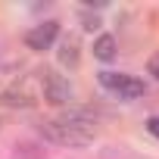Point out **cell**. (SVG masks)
I'll list each match as a JSON object with an SVG mask.
<instances>
[{
  "instance_id": "4",
  "label": "cell",
  "mask_w": 159,
  "mask_h": 159,
  "mask_svg": "<svg viewBox=\"0 0 159 159\" xmlns=\"http://www.w3.org/2000/svg\"><path fill=\"white\" fill-rule=\"evenodd\" d=\"M56 41H59V22L56 19H44V22H38V25H31L25 31V47L38 50V53L50 50Z\"/></svg>"
},
{
  "instance_id": "7",
  "label": "cell",
  "mask_w": 159,
  "mask_h": 159,
  "mask_svg": "<svg viewBox=\"0 0 159 159\" xmlns=\"http://www.w3.org/2000/svg\"><path fill=\"white\" fill-rule=\"evenodd\" d=\"M3 103H7V106H31L34 100H28V94H16V91H7V94H3Z\"/></svg>"
},
{
  "instance_id": "1",
  "label": "cell",
  "mask_w": 159,
  "mask_h": 159,
  "mask_svg": "<svg viewBox=\"0 0 159 159\" xmlns=\"http://www.w3.org/2000/svg\"><path fill=\"white\" fill-rule=\"evenodd\" d=\"M41 137L56 147H88L97 137V122L88 109H66L62 116L41 122Z\"/></svg>"
},
{
  "instance_id": "2",
  "label": "cell",
  "mask_w": 159,
  "mask_h": 159,
  "mask_svg": "<svg viewBox=\"0 0 159 159\" xmlns=\"http://www.w3.org/2000/svg\"><path fill=\"white\" fill-rule=\"evenodd\" d=\"M97 81H100V88H103V91H109V94H112V97H119V100H137V97H143V94H147L143 81H140L137 75H128V72L103 69V72L97 75Z\"/></svg>"
},
{
  "instance_id": "10",
  "label": "cell",
  "mask_w": 159,
  "mask_h": 159,
  "mask_svg": "<svg viewBox=\"0 0 159 159\" xmlns=\"http://www.w3.org/2000/svg\"><path fill=\"white\" fill-rule=\"evenodd\" d=\"M147 131L159 140V116H150V119H147Z\"/></svg>"
},
{
  "instance_id": "3",
  "label": "cell",
  "mask_w": 159,
  "mask_h": 159,
  "mask_svg": "<svg viewBox=\"0 0 159 159\" xmlns=\"http://www.w3.org/2000/svg\"><path fill=\"white\" fill-rule=\"evenodd\" d=\"M41 88H44V100L53 103V106H69L72 109V100H75V88L66 75H59L56 69H44L41 72Z\"/></svg>"
},
{
  "instance_id": "6",
  "label": "cell",
  "mask_w": 159,
  "mask_h": 159,
  "mask_svg": "<svg viewBox=\"0 0 159 159\" xmlns=\"http://www.w3.org/2000/svg\"><path fill=\"white\" fill-rule=\"evenodd\" d=\"M116 53H119V41H116L112 34H97V38H94V56H97L100 62H112Z\"/></svg>"
},
{
  "instance_id": "9",
  "label": "cell",
  "mask_w": 159,
  "mask_h": 159,
  "mask_svg": "<svg viewBox=\"0 0 159 159\" xmlns=\"http://www.w3.org/2000/svg\"><path fill=\"white\" fill-rule=\"evenodd\" d=\"M147 72H150V75L156 78V81H159V53H153V56H150V62H147Z\"/></svg>"
},
{
  "instance_id": "5",
  "label": "cell",
  "mask_w": 159,
  "mask_h": 159,
  "mask_svg": "<svg viewBox=\"0 0 159 159\" xmlns=\"http://www.w3.org/2000/svg\"><path fill=\"white\" fill-rule=\"evenodd\" d=\"M56 59L69 69L78 66V59H81V44H78V38H62L59 41V50H56Z\"/></svg>"
},
{
  "instance_id": "8",
  "label": "cell",
  "mask_w": 159,
  "mask_h": 159,
  "mask_svg": "<svg viewBox=\"0 0 159 159\" xmlns=\"http://www.w3.org/2000/svg\"><path fill=\"white\" fill-rule=\"evenodd\" d=\"M81 25H84L88 31H97V28H100V16H97V13L91 16L88 10H81Z\"/></svg>"
}]
</instances>
